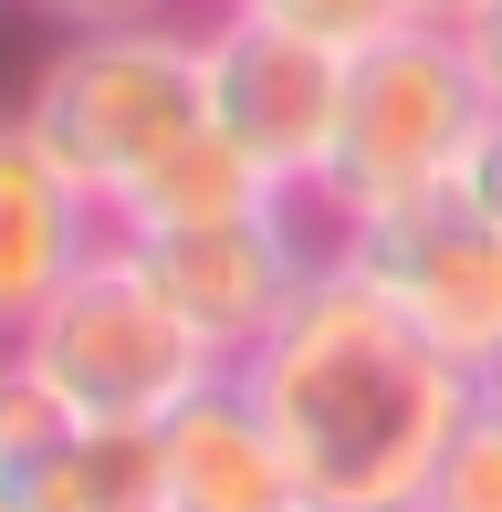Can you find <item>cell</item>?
<instances>
[{
	"label": "cell",
	"mask_w": 502,
	"mask_h": 512,
	"mask_svg": "<svg viewBox=\"0 0 502 512\" xmlns=\"http://www.w3.org/2000/svg\"><path fill=\"white\" fill-rule=\"evenodd\" d=\"M471 11H482V0H408V21H440V32H461Z\"/></svg>",
	"instance_id": "18"
},
{
	"label": "cell",
	"mask_w": 502,
	"mask_h": 512,
	"mask_svg": "<svg viewBox=\"0 0 502 512\" xmlns=\"http://www.w3.org/2000/svg\"><path fill=\"white\" fill-rule=\"evenodd\" d=\"M63 418H74V408H63L53 387H42L32 366H21V345H0V481H11L21 460H32L42 439L63 429Z\"/></svg>",
	"instance_id": "13"
},
{
	"label": "cell",
	"mask_w": 502,
	"mask_h": 512,
	"mask_svg": "<svg viewBox=\"0 0 502 512\" xmlns=\"http://www.w3.org/2000/svg\"><path fill=\"white\" fill-rule=\"evenodd\" d=\"M220 11H231V0H220ZM251 11L293 21V32L335 42V53H367L377 32H398V21H408V0H251Z\"/></svg>",
	"instance_id": "14"
},
{
	"label": "cell",
	"mask_w": 502,
	"mask_h": 512,
	"mask_svg": "<svg viewBox=\"0 0 502 512\" xmlns=\"http://www.w3.org/2000/svg\"><path fill=\"white\" fill-rule=\"evenodd\" d=\"M105 241H116V230H105V199L84 189V178L32 136V115L11 105L0 115V345L53 304Z\"/></svg>",
	"instance_id": "8"
},
{
	"label": "cell",
	"mask_w": 502,
	"mask_h": 512,
	"mask_svg": "<svg viewBox=\"0 0 502 512\" xmlns=\"http://www.w3.org/2000/svg\"><path fill=\"white\" fill-rule=\"evenodd\" d=\"M482 115H492V95L471 74L461 32H440V21L377 32L367 53H346V105H335V147H325V178H314V209L325 220H367L387 199L440 189Z\"/></svg>",
	"instance_id": "3"
},
{
	"label": "cell",
	"mask_w": 502,
	"mask_h": 512,
	"mask_svg": "<svg viewBox=\"0 0 502 512\" xmlns=\"http://www.w3.org/2000/svg\"><path fill=\"white\" fill-rule=\"evenodd\" d=\"M21 115H32V136L105 199L136 157H157L178 126L210 115V42L178 11L116 21V32H53Z\"/></svg>",
	"instance_id": "4"
},
{
	"label": "cell",
	"mask_w": 502,
	"mask_h": 512,
	"mask_svg": "<svg viewBox=\"0 0 502 512\" xmlns=\"http://www.w3.org/2000/svg\"><path fill=\"white\" fill-rule=\"evenodd\" d=\"M262 199H283L262 178V157L220 115H199V126H178L157 157H136L105 189V230L116 241H157V230H199V220H231V209H262Z\"/></svg>",
	"instance_id": "10"
},
{
	"label": "cell",
	"mask_w": 502,
	"mask_h": 512,
	"mask_svg": "<svg viewBox=\"0 0 502 512\" xmlns=\"http://www.w3.org/2000/svg\"><path fill=\"white\" fill-rule=\"evenodd\" d=\"M11 345H21V366H32L74 418H116V429H157V418H178L220 366H231L189 314L168 304V283H157L126 241H105Z\"/></svg>",
	"instance_id": "2"
},
{
	"label": "cell",
	"mask_w": 502,
	"mask_h": 512,
	"mask_svg": "<svg viewBox=\"0 0 502 512\" xmlns=\"http://www.w3.org/2000/svg\"><path fill=\"white\" fill-rule=\"evenodd\" d=\"M461 53H471V74H482V95L502 105V0H482V11L461 21Z\"/></svg>",
	"instance_id": "17"
},
{
	"label": "cell",
	"mask_w": 502,
	"mask_h": 512,
	"mask_svg": "<svg viewBox=\"0 0 502 512\" xmlns=\"http://www.w3.org/2000/svg\"><path fill=\"white\" fill-rule=\"evenodd\" d=\"M0 512H157V429L63 418V429L0 481Z\"/></svg>",
	"instance_id": "11"
},
{
	"label": "cell",
	"mask_w": 502,
	"mask_h": 512,
	"mask_svg": "<svg viewBox=\"0 0 502 512\" xmlns=\"http://www.w3.org/2000/svg\"><path fill=\"white\" fill-rule=\"evenodd\" d=\"M21 11H32L42 32H116V21H157V11H178V0H21Z\"/></svg>",
	"instance_id": "15"
},
{
	"label": "cell",
	"mask_w": 502,
	"mask_h": 512,
	"mask_svg": "<svg viewBox=\"0 0 502 512\" xmlns=\"http://www.w3.org/2000/svg\"><path fill=\"white\" fill-rule=\"evenodd\" d=\"M241 387L262 398L272 439L293 450L304 502L408 512L482 377H461L346 251H325L304 304L241 356Z\"/></svg>",
	"instance_id": "1"
},
{
	"label": "cell",
	"mask_w": 502,
	"mask_h": 512,
	"mask_svg": "<svg viewBox=\"0 0 502 512\" xmlns=\"http://www.w3.org/2000/svg\"><path fill=\"white\" fill-rule=\"evenodd\" d=\"M199 11H220V0H199Z\"/></svg>",
	"instance_id": "20"
},
{
	"label": "cell",
	"mask_w": 502,
	"mask_h": 512,
	"mask_svg": "<svg viewBox=\"0 0 502 512\" xmlns=\"http://www.w3.org/2000/svg\"><path fill=\"white\" fill-rule=\"evenodd\" d=\"M450 178H461V189L502 220V105L482 115V126H471V147H461V168H450Z\"/></svg>",
	"instance_id": "16"
},
{
	"label": "cell",
	"mask_w": 502,
	"mask_h": 512,
	"mask_svg": "<svg viewBox=\"0 0 502 512\" xmlns=\"http://www.w3.org/2000/svg\"><path fill=\"white\" fill-rule=\"evenodd\" d=\"M126 251L168 283V304L241 366L272 324L304 304V283L325 272L335 220L314 199H262V209H231V220H199V230H157V241H126Z\"/></svg>",
	"instance_id": "6"
},
{
	"label": "cell",
	"mask_w": 502,
	"mask_h": 512,
	"mask_svg": "<svg viewBox=\"0 0 502 512\" xmlns=\"http://www.w3.org/2000/svg\"><path fill=\"white\" fill-rule=\"evenodd\" d=\"M335 251H346L461 377H482V387L502 377V220L461 178H440V189H419V199H387L367 220H335Z\"/></svg>",
	"instance_id": "5"
},
{
	"label": "cell",
	"mask_w": 502,
	"mask_h": 512,
	"mask_svg": "<svg viewBox=\"0 0 502 512\" xmlns=\"http://www.w3.org/2000/svg\"><path fill=\"white\" fill-rule=\"evenodd\" d=\"M408 512H502V377L471 387L461 429L440 439V460H429V481H419Z\"/></svg>",
	"instance_id": "12"
},
{
	"label": "cell",
	"mask_w": 502,
	"mask_h": 512,
	"mask_svg": "<svg viewBox=\"0 0 502 512\" xmlns=\"http://www.w3.org/2000/svg\"><path fill=\"white\" fill-rule=\"evenodd\" d=\"M293 450L272 439L241 366H220L178 418H157V512H293Z\"/></svg>",
	"instance_id": "9"
},
{
	"label": "cell",
	"mask_w": 502,
	"mask_h": 512,
	"mask_svg": "<svg viewBox=\"0 0 502 512\" xmlns=\"http://www.w3.org/2000/svg\"><path fill=\"white\" fill-rule=\"evenodd\" d=\"M199 42H210V115L262 157V178L283 199H314L325 147H335V105H346V53L251 11V0L210 11Z\"/></svg>",
	"instance_id": "7"
},
{
	"label": "cell",
	"mask_w": 502,
	"mask_h": 512,
	"mask_svg": "<svg viewBox=\"0 0 502 512\" xmlns=\"http://www.w3.org/2000/svg\"><path fill=\"white\" fill-rule=\"evenodd\" d=\"M293 512H335V502H293Z\"/></svg>",
	"instance_id": "19"
}]
</instances>
